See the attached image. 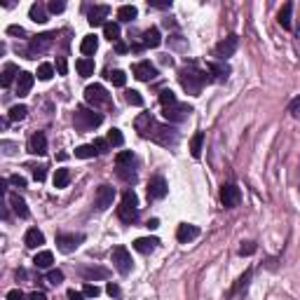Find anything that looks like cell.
Listing matches in <instances>:
<instances>
[{"mask_svg":"<svg viewBox=\"0 0 300 300\" xmlns=\"http://www.w3.org/2000/svg\"><path fill=\"white\" fill-rule=\"evenodd\" d=\"M103 38L110 40V43H117L120 40V24H115V21L103 24Z\"/></svg>","mask_w":300,"mask_h":300,"instance_id":"cell-33","label":"cell"},{"mask_svg":"<svg viewBox=\"0 0 300 300\" xmlns=\"http://www.w3.org/2000/svg\"><path fill=\"white\" fill-rule=\"evenodd\" d=\"M94 155H99L94 143L92 146H80V148H75V157H80V159H89V157H94Z\"/></svg>","mask_w":300,"mask_h":300,"instance_id":"cell-41","label":"cell"},{"mask_svg":"<svg viewBox=\"0 0 300 300\" xmlns=\"http://www.w3.org/2000/svg\"><path fill=\"white\" fill-rule=\"evenodd\" d=\"M94 148H97L99 155H103V152L110 150V143H108V139H97V141H94Z\"/></svg>","mask_w":300,"mask_h":300,"instance_id":"cell-48","label":"cell"},{"mask_svg":"<svg viewBox=\"0 0 300 300\" xmlns=\"http://www.w3.org/2000/svg\"><path fill=\"white\" fill-rule=\"evenodd\" d=\"M38 80H43V82H47V80H52V75H54V66L52 63H40L38 66Z\"/></svg>","mask_w":300,"mask_h":300,"instance_id":"cell-38","label":"cell"},{"mask_svg":"<svg viewBox=\"0 0 300 300\" xmlns=\"http://www.w3.org/2000/svg\"><path fill=\"white\" fill-rule=\"evenodd\" d=\"M239 47V38L237 36H228L225 40H221V43L213 47V56H218V59H228V56H232V54L237 52Z\"/></svg>","mask_w":300,"mask_h":300,"instance_id":"cell-9","label":"cell"},{"mask_svg":"<svg viewBox=\"0 0 300 300\" xmlns=\"http://www.w3.org/2000/svg\"><path fill=\"white\" fill-rule=\"evenodd\" d=\"M124 99H127V103H129V106H143L141 92H136V89H129V92L124 94Z\"/></svg>","mask_w":300,"mask_h":300,"instance_id":"cell-43","label":"cell"},{"mask_svg":"<svg viewBox=\"0 0 300 300\" xmlns=\"http://www.w3.org/2000/svg\"><path fill=\"white\" fill-rule=\"evenodd\" d=\"M71 183V169H56L54 171V188H66Z\"/></svg>","mask_w":300,"mask_h":300,"instance_id":"cell-32","label":"cell"},{"mask_svg":"<svg viewBox=\"0 0 300 300\" xmlns=\"http://www.w3.org/2000/svg\"><path fill=\"white\" fill-rule=\"evenodd\" d=\"M56 71H59V75H66V73H68V63H66V56H56Z\"/></svg>","mask_w":300,"mask_h":300,"instance_id":"cell-49","label":"cell"},{"mask_svg":"<svg viewBox=\"0 0 300 300\" xmlns=\"http://www.w3.org/2000/svg\"><path fill=\"white\" fill-rule=\"evenodd\" d=\"M108 143H110V146H115V148H120V146H122L124 143V136H122V132H120V129H110V132H108Z\"/></svg>","mask_w":300,"mask_h":300,"instance_id":"cell-42","label":"cell"},{"mask_svg":"<svg viewBox=\"0 0 300 300\" xmlns=\"http://www.w3.org/2000/svg\"><path fill=\"white\" fill-rule=\"evenodd\" d=\"M28 300H47V296H45L43 291H33L31 296H28Z\"/></svg>","mask_w":300,"mask_h":300,"instance_id":"cell-59","label":"cell"},{"mask_svg":"<svg viewBox=\"0 0 300 300\" xmlns=\"http://www.w3.org/2000/svg\"><path fill=\"white\" fill-rule=\"evenodd\" d=\"M136 14H139V9L134 7V5H122V7L117 9V19L120 21H134Z\"/></svg>","mask_w":300,"mask_h":300,"instance_id":"cell-34","label":"cell"},{"mask_svg":"<svg viewBox=\"0 0 300 300\" xmlns=\"http://www.w3.org/2000/svg\"><path fill=\"white\" fill-rule=\"evenodd\" d=\"M178 82H181V87L186 89L190 97H200L204 85L209 82V75L204 71H200L195 63H190V66H186V68L178 71Z\"/></svg>","mask_w":300,"mask_h":300,"instance_id":"cell-1","label":"cell"},{"mask_svg":"<svg viewBox=\"0 0 300 300\" xmlns=\"http://www.w3.org/2000/svg\"><path fill=\"white\" fill-rule=\"evenodd\" d=\"M134 127H136V132L141 134L143 139H152L155 136V132H157V120L152 117L150 113H141L139 117H136V122H134Z\"/></svg>","mask_w":300,"mask_h":300,"instance_id":"cell-7","label":"cell"},{"mask_svg":"<svg viewBox=\"0 0 300 300\" xmlns=\"http://www.w3.org/2000/svg\"><path fill=\"white\" fill-rule=\"evenodd\" d=\"M200 237V228L197 225H190V223H183V225H178L176 230V239L181 244H188V242H193V239Z\"/></svg>","mask_w":300,"mask_h":300,"instance_id":"cell-18","label":"cell"},{"mask_svg":"<svg viewBox=\"0 0 300 300\" xmlns=\"http://www.w3.org/2000/svg\"><path fill=\"white\" fill-rule=\"evenodd\" d=\"M132 162H134L132 150H122V152H117V157H115V164H117V167H132Z\"/></svg>","mask_w":300,"mask_h":300,"instance_id":"cell-37","label":"cell"},{"mask_svg":"<svg viewBox=\"0 0 300 300\" xmlns=\"http://www.w3.org/2000/svg\"><path fill=\"white\" fill-rule=\"evenodd\" d=\"M293 2H286L282 9H279V14H277V21H279V26L286 28V31H291L293 26Z\"/></svg>","mask_w":300,"mask_h":300,"instance_id":"cell-23","label":"cell"},{"mask_svg":"<svg viewBox=\"0 0 300 300\" xmlns=\"http://www.w3.org/2000/svg\"><path fill=\"white\" fill-rule=\"evenodd\" d=\"M256 244L253 242H244L242 247H239V256H251V253H256Z\"/></svg>","mask_w":300,"mask_h":300,"instance_id":"cell-47","label":"cell"},{"mask_svg":"<svg viewBox=\"0 0 300 300\" xmlns=\"http://www.w3.org/2000/svg\"><path fill=\"white\" fill-rule=\"evenodd\" d=\"M141 45L143 47H150V50H155L162 45V36H159V28H146L141 33Z\"/></svg>","mask_w":300,"mask_h":300,"instance_id":"cell-21","label":"cell"},{"mask_svg":"<svg viewBox=\"0 0 300 300\" xmlns=\"http://www.w3.org/2000/svg\"><path fill=\"white\" fill-rule=\"evenodd\" d=\"M82 293H85L87 298H99V293H101V289H99L97 284L87 282V284H85V289H82Z\"/></svg>","mask_w":300,"mask_h":300,"instance_id":"cell-46","label":"cell"},{"mask_svg":"<svg viewBox=\"0 0 300 300\" xmlns=\"http://www.w3.org/2000/svg\"><path fill=\"white\" fill-rule=\"evenodd\" d=\"M110 260H113V265H115V270L120 274H129L132 272V253L127 251L124 247H115L113 251H110Z\"/></svg>","mask_w":300,"mask_h":300,"instance_id":"cell-5","label":"cell"},{"mask_svg":"<svg viewBox=\"0 0 300 300\" xmlns=\"http://www.w3.org/2000/svg\"><path fill=\"white\" fill-rule=\"evenodd\" d=\"M106 293L108 296H110V298H120V286H117V284H113V282H108V286H106Z\"/></svg>","mask_w":300,"mask_h":300,"instance_id":"cell-51","label":"cell"},{"mask_svg":"<svg viewBox=\"0 0 300 300\" xmlns=\"http://www.w3.org/2000/svg\"><path fill=\"white\" fill-rule=\"evenodd\" d=\"M150 7H157V9H167V7H171V2H150Z\"/></svg>","mask_w":300,"mask_h":300,"instance_id":"cell-61","label":"cell"},{"mask_svg":"<svg viewBox=\"0 0 300 300\" xmlns=\"http://www.w3.org/2000/svg\"><path fill=\"white\" fill-rule=\"evenodd\" d=\"M7 300H28V298H26V296H24L21 291H19V289H14V291L7 293Z\"/></svg>","mask_w":300,"mask_h":300,"instance_id":"cell-56","label":"cell"},{"mask_svg":"<svg viewBox=\"0 0 300 300\" xmlns=\"http://www.w3.org/2000/svg\"><path fill=\"white\" fill-rule=\"evenodd\" d=\"M249 282H251V270H247V272H244V277L239 279V284H237V289H235V291H242V289H247Z\"/></svg>","mask_w":300,"mask_h":300,"instance_id":"cell-53","label":"cell"},{"mask_svg":"<svg viewBox=\"0 0 300 300\" xmlns=\"http://www.w3.org/2000/svg\"><path fill=\"white\" fill-rule=\"evenodd\" d=\"M117 176L122 181H127V183H134L136 181V171L132 167H117Z\"/></svg>","mask_w":300,"mask_h":300,"instance_id":"cell-44","label":"cell"},{"mask_svg":"<svg viewBox=\"0 0 300 300\" xmlns=\"http://www.w3.org/2000/svg\"><path fill=\"white\" fill-rule=\"evenodd\" d=\"M14 78H19V68L14 66V63H7L5 71H2V87H9Z\"/></svg>","mask_w":300,"mask_h":300,"instance_id":"cell-35","label":"cell"},{"mask_svg":"<svg viewBox=\"0 0 300 300\" xmlns=\"http://www.w3.org/2000/svg\"><path fill=\"white\" fill-rule=\"evenodd\" d=\"M202 146H204V132H197L190 139V155H193L195 159L202 157Z\"/></svg>","mask_w":300,"mask_h":300,"instance_id":"cell-30","label":"cell"},{"mask_svg":"<svg viewBox=\"0 0 300 300\" xmlns=\"http://www.w3.org/2000/svg\"><path fill=\"white\" fill-rule=\"evenodd\" d=\"M54 263V253L52 251H38L36 258H33V265H36L38 270H50Z\"/></svg>","mask_w":300,"mask_h":300,"instance_id":"cell-24","label":"cell"},{"mask_svg":"<svg viewBox=\"0 0 300 300\" xmlns=\"http://www.w3.org/2000/svg\"><path fill=\"white\" fill-rule=\"evenodd\" d=\"M97 50H99V38L97 36H85V38H82V43H80V52L85 54V56H92Z\"/></svg>","mask_w":300,"mask_h":300,"instance_id":"cell-27","label":"cell"},{"mask_svg":"<svg viewBox=\"0 0 300 300\" xmlns=\"http://www.w3.org/2000/svg\"><path fill=\"white\" fill-rule=\"evenodd\" d=\"M24 242H26L28 249H38V247H43V244H45V235H43V232H40L38 228H31V230L26 232Z\"/></svg>","mask_w":300,"mask_h":300,"instance_id":"cell-25","label":"cell"},{"mask_svg":"<svg viewBox=\"0 0 300 300\" xmlns=\"http://www.w3.org/2000/svg\"><path fill=\"white\" fill-rule=\"evenodd\" d=\"M75 68H78V73L82 75V78H89V75H94V59L82 56V59H78Z\"/></svg>","mask_w":300,"mask_h":300,"instance_id":"cell-29","label":"cell"},{"mask_svg":"<svg viewBox=\"0 0 300 300\" xmlns=\"http://www.w3.org/2000/svg\"><path fill=\"white\" fill-rule=\"evenodd\" d=\"M110 14V7L108 5H94V7L89 9V14H87V21H89V26H101L103 24V19Z\"/></svg>","mask_w":300,"mask_h":300,"instance_id":"cell-19","label":"cell"},{"mask_svg":"<svg viewBox=\"0 0 300 300\" xmlns=\"http://www.w3.org/2000/svg\"><path fill=\"white\" fill-rule=\"evenodd\" d=\"M132 73H134V78H139L141 82H150V80L157 78V68H155V66H152L150 61L134 63V66H132Z\"/></svg>","mask_w":300,"mask_h":300,"instance_id":"cell-14","label":"cell"},{"mask_svg":"<svg viewBox=\"0 0 300 300\" xmlns=\"http://www.w3.org/2000/svg\"><path fill=\"white\" fill-rule=\"evenodd\" d=\"M167 193H169V186L162 176H152L148 181V200H164Z\"/></svg>","mask_w":300,"mask_h":300,"instance_id":"cell-13","label":"cell"},{"mask_svg":"<svg viewBox=\"0 0 300 300\" xmlns=\"http://www.w3.org/2000/svg\"><path fill=\"white\" fill-rule=\"evenodd\" d=\"M152 141L159 143V146H167V148H174L178 143V132L174 127H167V124H159L155 136H152Z\"/></svg>","mask_w":300,"mask_h":300,"instance_id":"cell-8","label":"cell"},{"mask_svg":"<svg viewBox=\"0 0 300 300\" xmlns=\"http://www.w3.org/2000/svg\"><path fill=\"white\" fill-rule=\"evenodd\" d=\"M117 216H120V221L127 223V225L136 223V218H139V197H136L134 190H124L122 193V202H120Z\"/></svg>","mask_w":300,"mask_h":300,"instance_id":"cell-2","label":"cell"},{"mask_svg":"<svg viewBox=\"0 0 300 300\" xmlns=\"http://www.w3.org/2000/svg\"><path fill=\"white\" fill-rule=\"evenodd\" d=\"M0 146H2V148H5V155H14V148H17V146H14V143H9V141H2V143H0Z\"/></svg>","mask_w":300,"mask_h":300,"instance_id":"cell-57","label":"cell"},{"mask_svg":"<svg viewBox=\"0 0 300 300\" xmlns=\"http://www.w3.org/2000/svg\"><path fill=\"white\" fill-rule=\"evenodd\" d=\"M115 50L122 54V52H127V45H124V43H115Z\"/></svg>","mask_w":300,"mask_h":300,"instance_id":"cell-63","label":"cell"},{"mask_svg":"<svg viewBox=\"0 0 300 300\" xmlns=\"http://www.w3.org/2000/svg\"><path fill=\"white\" fill-rule=\"evenodd\" d=\"M85 101H87L94 110L101 106L108 108L110 106V94H108L101 85H87V87H85Z\"/></svg>","mask_w":300,"mask_h":300,"instance_id":"cell-4","label":"cell"},{"mask_svg":"<svg viewBox=\"0 0 300 300\" xmlns=\"http://www.w3.org/2000/svg\"><path fill=\"white\" fill-rule=\"evenodd\" d=\"M159 239L157 237H139L134 242V249L139 251V253H152L155 249H157Z\"/></svg>","mask_w":300,"mask_h":300,"instance_id":"cell-22","label":"cell"},{"mask_svg":"<svg viewBox=\"0 0 300 300\" xmlns=\"http://www.w3.org/2000/svg\"><path fill=\"white\" fill-rule=\"evenodd\" d=\"M9 183L14 188H26V178H21V176H9Z\"/></svg>","mask_w":300,"mask_h":300,"instance_id":"cell-55","label":"cell"},{"mask_svg":"<svg viewBox=\"0 0 300 300\" xmlns=\"http://www.w3.org/2000/svg\"><path fill=\"white\" fill-rule=\"evenodd\" d=\"M190 113H193V108L188 106V103H174V106H167L162 110V115L167 117L169 122H183Z\"/></svg>","mask_w":300,"mask_h":300,"instance_id":"cell-10","label":"cell"},{"mask_svg":"<svg viewBox=\"0 0 300 300\" xmlns=\"http://www.w3.org/2000/svg\"><path fill=\"white\" fill-rule=\"evenodd\" d=\"M33 178L43 183L45 178H47V169H45V167H33Z\"/></svg>","mask_w":300,"mask_h":300,"instance_id":"cell-52","label":"cell"},{"mask_svg":"<svg viewBox=\"0 0 300 300\" xmlns=\"http://www.w3.org/2000/svg\"><path fill=\"white\" fill-rule=\"evenodd\" d=\"M33 82H36V75L28 71H21L17 78V87H14V92H17V97H28L31 94V89H33Z\"/></svg>","mask_w":300,"mask_h":300,"instance_id":"cell-16","label":"cell"},{"mask_svg":"<svg viewBox=\"0 0 300 300\" xmlns=\"http://www.w3.org/2000/svg\"><path fill=\"white\" fill-rule=\"evenodd\" d=\"M54 38H56V33H40V36H36L33 40H31V45H28V59H36L38 54L47 52L50 47H52Z\"/></svg>","mask_w":300,"mask_h":300,"instance_id":"cell-6","label":"cell"},{"mask_svg":"<svg viewBox=\"0 0 300 300\" xmlns=\"http://www.w3.org/2000/svg\"><path fill=\"white\" fill-rule=\"evenodd\" d=\"M28 14H31V19H33L36 24H45V21H47V9H45V5H40V2H33L31 9H28Z\"/></svg>","mask_w":300,"mask_h":300,"instance_id":"cell-31","label":"cell"},{"mask_svg":"<svg viewBox=\"0 0 300 300\" xmlns=\"http://www.w3.org/2000/svg\"><path fill=\"white\" fill-rule=\"evenodd\" d=\"M206 68H209V73H211L213 78L216 80H228V75H230V66L228 63H216V61H211L209 63V66H206Z\"/></svg>","mask_w":300,"mask_h":300,"instance_id":"cell-28","label":"cell"},{"mask_svg":"<svg viewBox=\"0 0 300 300\" xmlns=\"http://www.w3.org/2000/svg\"><path fill=\"white\" fill-rule=\"evenodd\" d=\"M9 206H12V211L17 213L19 218H28V206L19 195H9Z\"/></svg>","mask_w":300,"mask_h":300,"instance_id":"cell-26","label":"cell"},{"mask_svg":"<svg viewBox=\"0 0 300 300\" xmlns=\"http://www.w3.org/2000/svg\"><path fill=\"white\" fill-rule=\"evenodd\" d=\"M80 274H82V279L85 282H97V279H108L110 272H108L106 267H80Z\"/></svg>","mask_w":300,"mask_h":300,"instance_id":"cell-20","label":"cell"},{"mask_svg":"<svg viewBox=\"0 0 300 300\" xmlns=\"http://www.w3.org/2000/svg\"><path fill=\"white\" fill-rule=\"evenodd\" d=\"M28 152L31 155H45L47 152V136L43 132H36L28 139Z\"/></svg>","mask_w":300,"mask_h":300,"instance_id":"cell-17","label":"cell"},{"mask_svg":"<svg viewBox=\"0 0 300 300\" xmlns=\"http://www.w3.org/2000/svg\"><path fill=\"white\" fill-rule=\"evenodd\" d=\"M159 103H162V108L178 103V101H176V94H174L171 89H162V92H159Z\"/></svg>","mask_w":300,"mask_h":300,"instance_id":"cell-39","label":"cell"},{"mask_svg":"<svg viewBox=\"0 0 300 300\" xmlns=\"http://www.w3.org/2000/svg\"><path fill=\"white\" fill-rule=\"evenodd\" d=\"M73 122L78 127L80 132H92V129H97L99 124L103 122V115L97 113L94 108H78L75 110V117H73Z\"/></svg>","mask_w":300,"mask_h":300,"instance_id":"cell-3","label":"cell"},{"mask_svg":"<svg viewBox=\"0 0 300 300\" xmlns=\"http://www.w3.org/2000/svg\"><path fill=\"white\" fill-rule=\"evenodd\" d=\"M113 200H115V188L113 186H101L97 190V209L99 211H106L108 206L113 204Z\"/></svg>","mask_w":300,"mask_h":300,"instance_id":"cell-15","label":"cell"},{"mask_svg":"<svg viewBox=\"0 0 300 300\" xmlns=\"http://www.w3.org/2000/svg\"><path fill=\"white\" fill-rule=\"evenodd\" d=\"M221 202L225 209H235V206H239V202H242V193H239L237 186H232V183H228V186L221 188Z\"/></svg>","mask_w":300,"mask_h":300,"instance_id":"cell-11","label":"cell"},{"mask_svg":"<svg viewBox=\"0 0 300 300\" xmlns=\"http://www.w3.org/2000/svg\"><path fill=\"white\" fill-rule=\"evenodd\" d=\"M108 80L113 82L115 87H124V85H127V75H124V71H117V68H115V71H108Z\"/></svg>","mask_w":300,"mask_h":300,"instance_id":"cell-40","label":"cell"},{"mask_svg":"<svg viewBox=\"0 0 300 300\" xmlns=\"http://www.w3.org/2000/svg\"><path fill=\"white\" fill-rule=\"evenodd\" d=\"M289 113H291V115H300V97H296L291 103H289Z\"/></svg>","mask_w":300,"mask_h":300,"instance_id":"cell-54","label":"cell"},{"mask_svg":"<svg viewBox=\"0 0 300 300\" xmlns=\"http://www.w3.org/2000/svg\"><path fill=\"white\" fill-rule=\"evenodd\" d=\"M47 282L52 284V286L63 284V272H61V270H50V272H47Z\"/></svg>","mask_w":300,"mask_h":300,"instance_id":"cell-45","label":"cell"},{"mask_svg":"<svg viewBox=\"0 0 300 300\" xmlns=\"http://www.w3.org/2000/svg\"><path fill=\"white\" fill-rule=\"evenodd\" d=\"M7 33H9V36H24V28H21V26H9Z\"/></svg>","mask_w":300,"mask_h":300,"instance_id":"cell-58","label":"cell"},{"mask_svg":"<svg viewBox=\"0 0 300 300\" xmlns=\"http://www.w3.org/2000/svg\"><path fill=\"white\" fill-rule=\"evenodd\" d=\"M47 9H50L52 14H61L63 9H66V5H63V2H56V0H52V2L47 5Z\"/></svg>","mask_w":300,"mask_h":300,"instance_id":"cell-50","label":"cell"},{"mask_svg":"<svg viewBox=\"0 0 300 300\" xmlns=\"http://www.w3.org/2000/svg\"><path fill=\"white\" fill-rule=\"evenodd\" d=\"M26 115H28V108L19 103V106H12V108H9L7 120H12V122H19V120H24Z\"/></svg>","mask_w":300,"mask_h":300,"instance_id":"cell-36","label":"cell"},{"mask_svg":"<svg viewBox=\"0 0 300 300\" xmlns=\"http://www.w3.org/2000/svg\"><path fill=\"white\" fill-rule=\"evenodd\" d=\"M82 296H85V293H78L75 289H71V291H68V300H82Z\"/></svg>","mask_w":300,"mask_h":300,"instance_id":"cell-60","label":"cell"},{"mask_svg":"<svg viewBox=\"0 0 300 300\" xmlns=\"http://www.w3.org/2000/svg\"><path fill=\"white\" fill-rule=\"evenodd\" d=\"M148 228H150V230H157V228H159V221H157V218L148 221Z\"/></svg>","mask_w":300,"mask_h":300,"instance_id":"cell-62","label":"cell"},{"mask_svg":"<svg viewBox=\"0 0 300 300\" xmlns=\"http://www.w3.org/2000/svg\"><path fill=\"white\" fill-rule=\"evenodd\" d=\"M80 242H85V235H56V249L61 253H73Z\"/></svg>","mask_w":300,"mask_h":300,"instance_id":"cell-12","label":"cell"}]
</instances>
